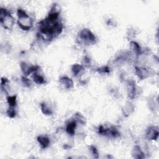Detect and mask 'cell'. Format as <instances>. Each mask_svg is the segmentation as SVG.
Wrapping results in <instances>:
<instances>
[{
	"instance_id": "ba28073f",
	"label": "cell",
	"mask_w": 159,
	"mask_h": 159,
	"mask_svg": "<svg viewBox=\"0 0 159 159\" xmlns=\"http://www.w3.org/2000/svg\"><path fill=\"white\" fill-rule=\"evenodd\" d=\"M127 94L130 99L135 98L137 94V87L134 81L130 80L127 82Z\"/></svg>"
},
{
	"instance_id": "9c48e42d",
	"label": "cell",
	"mask_w": 159,
	"mask_h": 159,
	"mask_svg": "<svg viewBox=\"0 0 159 159\" xmlns=\"http://www.w3.org/2000/svg\"><path fill=\"white\" fill-rule=\"evenodd\" d=\"M60 83L66 89H71L74 86L73 80L68 76H62L59 80Z\"/></svg>"
},
{
	"instance_id": "7c38bea8",
	"label": "cell",
	"mask_w": 159,
	"mask_h": 159,
	"mask_svg": "<svg viewBox=\"0 0 159 159\" xmlns=\"http://www.w3.org/2000/svg\"><path fill=\"white\" fill-rule=\"evenodd\" d=\"M130 48L136 55L138 56L142 53L143 51L142 50V48L137 42L132 40V41H130Z\"/></svg>"
},
{
	"instance_id": "d4e9b609",
	"label": "cell",
	"mask_w": 159,
	"mask_h": 159,
	"mask_svg": "<svg viewBox=\"0 0 159 159\" xmlns=\"http://www.w3.org/2000/svg\"><path fill=\"white\" fill-rule=\"evenodd\" d=\"M135 30L134 29L132 30H129V32L127 33V36H129V39H130L131 37H134V35H135Z\"/></svg>"
},
{
	"instance_id": "ac0fdd59",
	"label": "cell",
	"mask_w": 159,
	"mask_h": 159,
	"mask_svg": "<svg viewBox=\"0 0 159 159\" xmlns=\"http://www.w3.org/2000/svg\"><path fill=\"white\" fill-rule=\"evenodd\" d=\"M134 107L133 106L132 104L130 102H128L127 104H126V105L125 106L123 109L124 113L126 116L130 115V114L132 113L134 111Z\"/></svg>"
},
{
	"instance_id": "52a82bcc",
	"label": "cell",
	"mask_w": 159,
	"mask_h": 159,
	"mask_svg": "<svg viewBox=\"0 0 159 159\" xmlns=\"http://www.w3.org/2000/svg\"><path fill=\"white\" fill-rule=\"evenodd\" d=\"M146 137L150 140H155L158 137V130L157 127H150L146 132Z\"/></svg>"
},
{
	"instance_id": "603a6c76",
	"label": "cell",
	"mask_w": 159,
	"mask_h": 159,
	"mask_svg": "<svg viewBox=\"0 0 159 159\" xmlns=\"http://www.w3.org/2000/svg\"><path fill=\"white\" fill-rule=\"evenodd\" d=\"M89 150L92 153V155H93V157L96 158H98L99 157V152L98 149L96 148L95 146L94 145H90L89 146Z\"/></svg>"
},
{
	"instance_id": "4fadbf2b",
	"label": "cell",
	"mask_w": 159,
	"mask_h": 159,
	"mask_svg": "<svg viewBox=\"0 0 159 159\" xmlns=\"http://www.w3.org/2000/svg\"><path fill=\"white\" fill-rule=\"evenodd\" d=\"M84 70V65H80L78 63H75L73 65L71 66V71L74 76H78Z\"/></svg>"
},
{
	"instance_id": "d6986e66",
	"label": "cell",
	"mask_w": 159,
	"mask_h": 159,
	"mask_svg": "<svg viewBox=\"0 0 159 159\" xmlns=\"http://www.w3.org/2000/svg\"><path fill=\"white\" fill-rule=\"evenodd\" d=\"M74 117H75L74 120L77 123H80L81 125H85V124H86L85 118L80 113H76L74 115Z\"/></svg>"
},
{
	"instance_id": "e0dca14e",
	"label": "cell",
	"mask_w": 159,
	"mask_h": 159,
	"mask_svg": "<svg viewBox=\"0 0 159 159\" xmlns=\"http://www.w3.org/2000/svg\"><path fill=\"white\" fill-rule=\"evenodd\" d=\"M7 102L9 107H15L17 104V96L16 95L8 96L7 97Z\"/></svg>"
},
{
	"instance_id": "5bb4252c",
	"label": "cell",
	"mask_w": 159,
	"mask_h": 159,
	"mask_svg": "<svg viewBox=\"0 0 159 159\" xmlns=\"http://www.w3.org/2000/svg\"><path fill=\"white\" fill-rule=\"evenodd\" d=\"M132 154L133 157L135 158H144V153L141 150L140 147L138 145L134 146V148L132 149Z\"/></svg>"
},
{
	"instance_id": "3957f363",
	"label": "cell",
	"mask_w": 159,
	"mask_h": 159,
	"mask_svg": "<svg viewBox=\"0 0 159 159\" xmlns=\"http://www.w3.org/2000/svg\"><path fill=\"white\" fill-rule=\"evenodd\" d=\"M78 37L81 42L86 44L93 45L96 42V36L88 29H82L79 33Z\"/></svg>"
},
{
	"instance_id": "9a60e30c",
	"label": "cell",
	"mask_w": 159,
	"mask_h": 159,
	"mask_svg": "<svg viewBox=\"0 0 159 159\" xmlns=\"http://www.w3.org/2000/svg\"><path fill=\"white\" fill-rule=\"evenodd\" d=\"M32 79H33V81H34V83L37 84H42L45 83V80L43 78V76H42L41 75L37 73V71L33 73Z\"/></svg>"
},
{
	"instance_id": "277c9868",
	"label": "cell",
	"mask_w": 159,
	"mask_h": 159,
	"mask_svg": "<svg viewBox=\"0 0 159 159\" xmlns=\"http://www.w3.org/2000/svg\"><path fill=\"white\" fill-rule=\"evenodd\" d=\"M98 133L101 135H103L107 137L116 138L119 137L120 133L118 130L114 126L109 128H104L102 125H99L98 129Z\"/></svg>"
},
{
	"instance_id": "2e32d148",
	"label": "cell",
	"mask_w": 159,
	"mask_h": 159,
	"mask_svg": "<svg viewBox=\"0 0 159 159\" xmlns=\"http://www.w3.org/2000/svg\"><path fill=\"white\" fill-rule=\"evenodd\" d=\"M40 108H41V111H42V113L44 114L45 115L50 116L53 113L52 109L45 102H42L40 104Z\"/></svg>"
},
{
	"instance_id": "6da1fadb",
	"label": "cell",
	"mask_w": 159,
	"mask_h": 159,
	"mask_svg": "<svg viewBox=\"0 0 159 159\" xmlns=\"http://www.w3.org/2000/svg\"><path fill=\"white\" fill-rule=\"evenodd\" d=\"M18 16L17 24L23 30H29L33 26V20L22 9H18L17 11Z\"/></svg>"
},
{
	"instance_id": "30bf717a",
	"label": "cell",
	"mask_w": 159,
	"mask_h": 159,
	"mask_svg": "<svg viewBox=\"0 0 159 159\" xmlns=\"http://www.w3.org/2000/svg\"><path fill=\"white\" fill-rule=\"evenodd\" d=\"M37 142L42 148H47L50 143V139L45 135H39L37 137Z\"/></svg>"
},
{
	"instance_id": "7402d4cb",
	"label": "cell",
	"mask_w": 159,
	"mask_h": 159,
	"mask_svg": "<svg viewBox=\"0 0 159 159\" xmlns=\"http://www.w3.org/2000/svg\"><path fill=\"white\" fill-rule=\"evenodd\" d=\"M21 81L25 87L29 88L31 86L30 80L29 78H27L26 76H22L21 78Z\"/></svg>"
},
{
	"instance_id": "8992f818",
	"label": "cell",
	"mask_w": 159,
	"mask_h": 159,
	"mask_svg": "<svg viewBox=\"0 0 159 159\" xmlns=\"http://www.w3.org/2000/svg\"><path fill=\"white\" fill-rule=\"evenodd\" d=\"M135 72L140 80L146 79L151 74L150 71L148 68L142 66H135Z\"/></svg>"
},
{
	"instance_id": "cb8c5ba5",
	"label": "cell",
	"mask_w": 159,
	"mask_h": 159,
	"mask_svg": "<svg viewBox=\"0 0 159 159\" xmlns=\"http://www.w3.org/2000/svg\"><path fill=\"white\" fill-rule=\"evenodd\" d=\"M8 83V80L6 78H1V88L2 87H5V86L7 84V83Z\"/></svg>"
},
{
	"instance_id": "484cf974",
	"label": "cell",
	"mask_w": 159,
	"mask_h": 159,
	"mask_svg": "<svg viewBox=\"0 0 159 159\" xmlns=\"http://www.w3.org/2000/svg\"><path fill=\"white\" fill-rule=\"evenodd\" d=\"M90 62H91V60H90V58L88 57V56H85L84 58V63L86 64V65H89L90 64Z\"/></svg>"
},
{
	"instance_id": "44dd1931",
	"label": "cell",
	"mask_w": 159,
	"mask_h": 159,
	"mask_svg": "<svg viewBox=\"0 0 159 159\" xmlns=\"http://www.w3.org/2000/svg\"><path fill=\"white\" fill-rule=\"evenodd\" d=\"M97 71L101 74H107L110 73V68L107 66H103L97 70Z\"/></svg>"
},
{
	"instance_id": "8fae6325",
	"label": "cell",
	"mask_w": 159,
	"mask_h": 159,
	"mask_svg": "<svg viewBox=\"0 0 159 159\" xmlns=\"http://www.w3.org/2000/svg\"><path fill=\"white\" fill-rule=\"evenodd\" d=\"M77 125V122L73 120L72 121L69 122L66 126V132L70 135H74L75 134V129Z\"/></svg>"
},
{
	"instance_id": "5b68a950",
	"label": "cell",
	"mask_w": 159,
	"mask_h": 159,
	"mask_svg": "<svg viewBox=\"0 0 159 159\" xmlns=\"http://www.w3.org/2000/svg\"><path fill=\"white\" fill-rule=\"evenodd\" d=\"M22 71L25 76L29 75L31 73H34L39 70L40 66L38 65H29L25 62H22L20 65Z\"/></svg>"
},
{
	"instance_id": "ffe728a7",
	"label": "cell",
	"mask_w": 159,
	"mask_h": 159,
	"mask_svg": "<svg viewBox=\"0 0 159 159\" xmlns=\"http://www.w3.org/2000/svg\"><path fill=\"white\" fill-rule=\"evenodd\" d=\"M6 113H7V116L10 118H14V117H15V116L16 115V111L14 107H9L8 108V109L7 110Z\"/></svg>"
},
{
	"instance_id": "7a4b0ae2",
	"label": "cell",
	"mask_w": 159,
	"mask_h": 159,
	"mask_svg": "<svg viewBox=\"0 0 159 159\" xmlns=\"http://www.w3.org/2000/svg\"><path fill=\"white\" fill-rule=\"evenodd\" d=\"M0 21L3 27L7 30H11L15 23L14 19L11 13L4 8L0 9Z\"/></svg>"
}]
</instances>
